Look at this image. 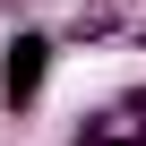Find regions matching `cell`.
Masks as SVG:
<instances>
[{
    "instance_id": "1",
    "label": "cell",
    "mask_w": 146,
    "mask_h": 146,
    "mask_svg": "<svg viewBox=\"0 0 146 146\" xmlns=\"http://www.w3.org/2000/svg\"><path fill=\"white\" fill-rule=\"evenodd\" d=\"M52 60H60V43H52L43 26L17 17V35L0 43V103H9V112H35V103H43V78H52Z\"/></svg>"
},
{
    "instance_id": "2",
    "label": "cell",
    "mask_w": 146,
    "mask_h": 146,
    "mask_svg": "<svg viewBox=\"0 0 146 146\" xmlns=\"http://www.w3.org/2000/svg\"><path fill=\"white\" fill-rule=\"evenodd\" d=\"M120 120H137V129H146V86H129V95H120Z\"/></svg>"
},
{
    "instance_id": "3",
    "label": "cell",
    "mask_w": 146,
    "mask_h": 146,
    "mask_svg": "<svg viewBox=\"0 0 146 146\" xmlns=\"http://www.w3.org/2000/svg\"><path fill=\"white\" fill-rule=\"evenodd\" d=\"M0 17H26V0H0Z\"/></svg>"
}]
</instances>
